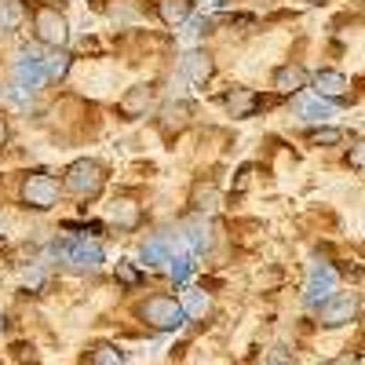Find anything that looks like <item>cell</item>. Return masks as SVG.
Listing matches in <instances>:
<instances>
[{
    "instance_id": "d6986e66",
    "label": "cell",
    "mask_w": 365,
    "mask_h": 365,
    "mask_svg": "<svg viewBox=\"0 0 365 365\" xmlns=\"http://www.w3.org/2000/svg\"><path fill=\"white\" fill-rule=\"evenodd\" d=\"M296 106H299V113L307 117V120H329L332 117V110L325 103H318V99H299Z\"/></svg>"
},
{
    "instance_id": "ffe728a7",
    "label": "cell",
    "mask_w": 365,
    "mask_h": 365,
    "mask_svg": "<svg viewBox=\"0 0 365 365\" xmlns=\"http://www.w3.org/2000/svg\"><path fill=\"white\" fill-rule=\"evenodd\" d=\"M340 139H344L340 128H318V132H311V143L314 146H336Z\"/></svg>"
},
{
    "instance_id": "30bf717a",
    "label": "cell",
    "mask_w": 365,
    "mask_h": 365,
    "mask_svg": "<svg viewBox=\"0 0 365 365\" xmlns=\"http://www.w3.org/2000/svg\"><path fill=\"white\" fill-rule=\"evenodd\" d=\"M223 106H227L234 117H252V113L259 110V96H256V91H249V88H234L230 96L223 99Z\"/></svg>"
},
{
    "instance_id": "277c9868",
    "label": "cell",
    "mask_w": 365,
    "mask_h": 365,
    "mask_svg": "<svg viewBox=\"0 0 365 365\" xmlns=\"http://www.w3.org/2000/svg\"><path fill=\"white\" fill-rule=\"evenodd\" d=\"M139 318L150 322L154 329H179L182 325V307L172 296H150L139 307Z\"/></svg>"
},
{
    "instance_id": "8992f818",
    "label": "cell",
    "mask_w": 365,
    "mask_h": 365,
    "mask_svg": "<svg viewBox=\"0 0 365 365\" xmlns=\"http://www.w3.org/2000/svg\"><path fill=\"white\" fill-rule=\"evenodd\" d=\"M212 73H216V63H212V55L201 51V48H190L187 55H182V77H187L190 84L205 88L212 81Z\"/></svg>"
},
{
    "instance_id": "e0dca14e",
    "label": "cell",
    "mask_w": 365,
    "mask_h": 365,
    "mask_svg": "<svg viewBox=\"0 0 365 365\" xmlns=\"http://www.w3.org/2000/svg\"><path fill=\"white\" fill-rule=\"evenodd\" d=\"M19 77H22L29 88H41V84H44V63H41L37 55H26L22 63H19Z\"/></svg>"
},
{
    "instance_id": "7402d4cb",
    "label": "cell",
    "mask_w": 365,
    "mask_h": 365,
    "mask_svg": "<svg viewBox=\"0 0 365 365\" xmlns=\"http://www.w3.org/2000/svg\"><path fill=\"white\" fill-rule=\"evenodd\" d=\"M143 259H150V267H158L165 259V245H161V241H150V245L143 249Z\"/></svg>"
},
{
    "instance_id": "7c38bea8",
    "label": "cell",
    "mask_w": 365,
    "mask_h": 365,
    "mask_svg": "<svg viewBox=\"0 0 365 365\" xmlns=\"http://www.w3.org/2000/svg\"><path fill=\"white\" fill-rule=\"evenodd\" d=\"M158 15L165 26H182L190 19V0H158Z\"/></svg>"
},
{
    "instance_id": "4fadbf2b",
    "label": "cell",
    "mask_w": 365,
    "mask_h": 365,
    "mask_svg": "<svg viewBox=\"0 0 365 365\" xmlns=\"http://www.w3.org/2000/svg\"><path fill=\"white\" fill-rule=\"evenodd\" d=\"M303 84H307V73H303V66H278V73H274V88H278V91H285V96H289V91H299Z\"/></svg>"
},
{
    "instance_id": "ba28073f",
    "label": "cell",
    "mask_w": 365,
    "mask_h": 365,
    "mask_svg": "<svg viewBox=\"0 0 365 365\" xmlns=\"http://www.w3.org/2000/svg\"><path fill=\"white\" fill-rule=\"evenodd\" d=\"M190 113H194L190 103H182V99H179V103H165L161 113H158V125H161L165 135H179L182 128L190 125Z\"/></svg>"
},
{
    "instance_id": "603a6c76",
    "label": "cell",
    "mask_w": 365,
    "mask_h": 365,
    "mask_svg": "<svg viewBox=\"0 0 365 365\" xmlns=\"http://www.w3.org/2000/svg\"><path fill=\"white\" fill-rule=\"evenodd\" d=\"M194 205H197V208H212V205H216V190H212V187H197Z\"/></svg>"
},
{
    "instance_id": "8fae6325",
    "label": "cell",
    "mask_w": 365,
    "mask_h": 365,
    "mask_svg": "<svg viewBox=\"0 0 365 365\" xmlns=\"http://www.w3.org/2000/svg\"><path fill=\"white\" fill-rule=\"evenodd\" d=\"M139 220H143V212H139V205H135L132 197H117V201L110 205V223L132 230V227H139Z\"/></svg>"
},
{
    "instance_id": "d4e9b609",
    "label": "cell",
    "mask_w": 365,
    "mask_h": 365,
    "mask_svg": "<svg viewBox=\"0 0 365 365\" xmlns=\"http://www.w3.org/2000/svg\"><path fill=\"white\" fill-rule=\"evenodd\" d=\"M249 179H252V165H245V168L237 172V190H245V187H249Z\"/></svg>"
},
{
    "instance_id": "52a82bcc",
    "label": "cell",
    "mask_w": 365,
    "mask_h": 365,
    "mask_svg": "<svg viewBox=\"0 0 365 365\" xmlns=\"http://www.w3.org/2000/svg\"><path fill=\"white\" fill-rule=\"evenodd\" d=\"M154 84H135V88H128V96L117 103V113L125 117V120H135V117H146V110H150V103H154Z\"/></svg>"
},
{
    "instance_id": "2e32d148",
    "label": "cell",
    "mask_w": 365,
    "mask_h": 365,
    "mask_svg": "<svg viewBox=\"0 0 365 365\" xmlns=\"http://www.w3.org/2000/svg\"><path fill=\"white\" fill-rule=\"evenodd\" d=\"M41 63H44V81H63L70 73V55L63 48H55V55L41 58Z\"/></svg>"
},
{
    "instance_id": "3957f363",
    "label": "cell",
    "mask_w": 365,
    "mask_h": 365,
    "mask_svg": "<svg viewBox=\"0 0 365 365\" xmlns=\"http://www.w3.org/2000/svg\"><path fill=\"white\" fill-rule=\"evenodd\" d=\"M22 201H26L29 208H37V212L55 208V201H58V182H55L48 172H29V175L22 179Z\"/></svg>"
},
{
    "instance_id": "9c48e42d",
    "label": "cell",
    "mask_w": 365,
    "mask_h": 365,
    "mask_svg": "<svg viewBox=\"0 0 365 365\" xmlns=\"http://www.w3.org/2000/svg\"><path fill=\"white\" fill-rule=\"evenodd\" d=\"M347 88H351L347 77L336 73V70H322V73L314 77V91H318V96H325V99H344Z\"/></svg>"
},
{
    "instance_id": "6da1fadb",
    "label": "cell",
    "mask_w": 365,
    "mask_h": 365,
    "mask_svg": "<svg viewBox=\"0 0 365 365\" xmlns=\"http://www.w3.org/2000/svg\"><path fill=\"white\" fill-rule=\"evenodd\" d=\"M34 34H37V41L48 44V48H63V44L70 41V22H66V15L58 11V8L37 4V8H34Z\"/></svg>"
},
{
    "instance_id": "cb8c5ba5",
    "label": "cell",
    "mask_w": 365,
    "mask_h": 365,
    "mask_svg": "<svg viewBox=\"0 0 365 365\" xmlns=\"http://www.w3.org/2000/svg\"><path fill=\"white\" fill-rule=\"evenodd\" d=\"M117 278L125 282V285H135V282H139V274L132 270V263H117Z\"/></svg>"
},
{
    "instance_id": "44dd1931",
    "label": "cell",
    "mask_w": 365,
    "mask_h": 365,
    "mask_svg": "<svg viewBox=\"0 0 365 365\" xmlns=\"http://www.w3.org/2000/svg\"><path fill=\"white\" fill-rule=\"evenodd\" d=\"M22 285H26V289H41V285H44V270H41V267H26V270H22Z\"/></svg>"
},
{
    "instance_id": "5b68a950",
    "label": "cell",
    "mask_w": 365,
    "mask_h": 365,
    "mask_svg": "<svg viewBox=\"0 0 365 365\" xmlns=\"http://www.w3.org/2000/svg\"><path fill=\"white\" fill-rule=\"evenodd\" d=\"M358 314V296L354 292H340V296H329L318 311V322L322 325H347L351 318Z\"/></svg>"
},
{
    "instance_id": "5bb4252c",
    "label": "cell",
    "mask_w": 365,
    "mask_h": 365,
    "mask_svg": "<svg viewBox=\"0 0 365 365\" xmlns=\"http://www.w3.org/2000/svg\"><path fill=\"white\" fill-rule=\"evenodd\" d=\"M70 259L77 263V267H88V270H96L99 263H103V249L96 245V241H77V245H70Z\"/></svg>"
},
{
    "instance_id": "9a60e30c",
    "label": "cell",
    "mask_w": 365,
    "mask_h": 365,
    "mask_svg": "<svg viewBox=\"0 0 365 365\" xmlns=\"http://www.w3.org/2000/svg\"><path fill=\"white\" fill-rule=\"evenodd\" d=\"M26 22V4L22 0H0V29H19Z\"/></svg>"
},
{
    "instance_id": "7a4b0ae2",
    "label": "cell",
    "mask_w": 365,
    "mask_h": 365,
    "mask_svg": "<svg viewBox=\"0 0 365 365\" xmlns=\"http://www.w3.org/2000/svg\"><path fill=\"white\" fill-rule=\"evenodd\" d=\"M103 182H106L103 165H99V161L81 158V161H73V165L66 168L63 187H66L70 194H77V197H91V194H99V190H103Z\"/></svg>"
},
{
    "instance_id": "ac0fdd59",
    "label": "cell",
    "mask_w": 365,
    "mask_h": 365,
    "mask_svg": "<svg viewBox=\"0 0 365 365\" xmlns=\"http://www.w3.org/2000/svg\"><path fill=\"white\" fill-rule=\"evenodd\" d=\"M88 365H125V354L110 344H99V347L88 351Z\"/></svg>"
},
{
    "instance_id": "4316f807",
    "label": "cell",
    "mask_w": 365,
    "mask_h": 365,
    "mask_svg": "<svg viewBox=\"0 0 365 365\" xmlns=\"http://www.w3.org/2000/svg\"><path fill=\"white\" fill-rule=\"evenodd\" d=\"M8 143V120H4V113H0V146Z\"/></svg>"
},
{
    "instance_id": "484cf974",
    "label": "cell",
    "mask_w": 365,
    "mask_h": 365,
    "mask_svg": "<svg viewBox=\"0 0 365 365\" xmlns=\"http://www.w3.org/2000/svg\"><path fill=\"white\" fill-rule=\"evenodd\" d=\"M347 161H351V165L361 172V143H354V146H351V158H347Z\"/></svg>"
}]
</instances>
